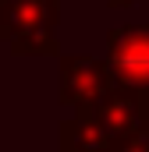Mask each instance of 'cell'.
<instances>
[{
  "label": "cell",
  "mask_w": 149,
  "mask_h": 152,
  "mask_svg": "<svg viewBox=\"0 0 149 152\" xmlns=\"http://www.w3.org/2000/svg\"><path fill=\"white\" fill-rule=\"evenodd\" d=\"M110 152H149V117L128 134V138H121V142H114Z\"/></svg>",
  "instance_id": "8992f818"
},
{
  "label": "cell",
  "mask_w": 149,
  "mask_h": 152,
  "mask_svg": "<svg viewBox=\"0 0 149 152\" xmlns=\"http://www.w3.org/2000/svg\"><path fill=\"white\" fill-rule=\"evenodd\" d=\"M131 4H135V0H107L110 11H124V7H131Z\"/></svg>",
  "instance_id": "52a82bcc"
},
{
  "label": "cell",
  "mask_w": 149,
  "mask_h": 152,
  "mask_svg": "<svg viewBox=\"0 0 149 152\" xmlns=\"http://www.w3.org/2000/svg\"><path fill=\"white\" fill-rule=\"evenodd\" d=\"M60 0H0V42L14 57H60Z\"/></svg>",
  "instance_id": "6da1fadb"
},
{
  "label": "cell",
  "mask_w": 149,
  "mask_h": 152,
  "mask_svg": "<svg viewBox=\"0 0 149 152\" xmlns=\"http://www.w3.org/2000/svg\"><path fill=\"white\" fill-rule=\"evenodd\" d=\"M110 71L103 57L89 53H64L60 71H57V103L68 110H89L107 88H110Z\"/></svg>",
  "instance_id": "3957f363"
},
{
  "label": "cell",
  "mask_w": 149,
  "mask_h": 152,
  "mask_svg": "<svg viewBox=\"0 0 149 152\" xmlns=\"http://www.w3.org/2000/svg\"><path fill=\"white\" fill-rule=\"evenodd\" d=\"M89 113L100 120V127L107 131V138H110V145H114V142L128 138V134L149 117V92H135V88L110 85V88L89 106Z\"/></svg>",
  "instance_id": "277c9868"
},
{
  "label": "cell",
  "mask_w": 149,
  "mask_h": 152,
  "mask_svg": "<svg viewBox=\"0 0 149 152\" xmlns=\"http://www.w3.org/2000/svg\"><path fill=\"white\" fill-rule=\"evenodd\" d=\"M57 149L60 152H110V138L89 110H74V117L57 124Z\"/></svg>",
  "instance_id": "5b68a950"
},
{
  "label": "cell",
  "mask_w": 149,
  "mask_h": 152,
  "mask_svg": "<svg viewBox=\"0 0 149 152\" xmlns=\"http://www.w3.org/2000/svg\"><path fill=\"white\" fill-rule=\"evenodd\" d=\"M103 64L110 71L114 85L149 92V25H117V28H110Z\"/></svg>",
  "instance_id": "7a4b0ae2"
}]
</instances>
